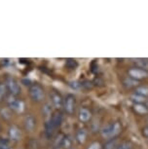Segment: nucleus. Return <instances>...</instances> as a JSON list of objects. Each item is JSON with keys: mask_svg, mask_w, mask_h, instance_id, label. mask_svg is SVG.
<instances>
[{"mask_svg": "<svg viewBox=\"0 0 148 149\" xmlns=\"http://www.w3.org/2000/svg\"><path fill=\"white\" fill-rule=\"evenodd\" d=\"M122 131V126L119 122H114L108 124L107 126H105L104 128L101 129V136L105 139H114L118 134L121 133Z\"/></svg>", "mask_w": 148, "mask_h": 149, "instance_id": "obj_1", "label": "nucleus"}, {"mask_svg": "<svg viewBox=\"0 0 148 149\" xmlns=\"http://www.w3.org/2000/svg\"><path fill=\"white\" fill-rule=\"evenodd\" d=\"M29 95L34 102H42L45 97V92L43 88L38 84H33L29 88Z\"/></svg>", "mask_w": 148, "mask_h": 149, "instance_id": "obj_2", "label": "nucleus"}, {"mask_svg": "<svg viewBox=\"0 0 148 149\" xmlns=\"http://www.w3.org/2000/svg\"><path fill=\"white\" fill-rule=\"evenodd\" d=\"M75 104H76V100L73 95L69 94L63 100V106L65 111L67 114H73L75 110Z\"/></svg>", "mask_w": 148, "mask_h": 149, "instance_id": "obj_3", "label": "nucleus"}, {"mask_svg": "<svg viewBox=\"0 0 148 149\" xmlns=\"http://www.w3.org/2000/svg\"><path fill=\"white\" fill-rule=\"evenodd\" d=\"M129 77L133 78L136 81L145 79L148 77V71H145L143 69L138 68V67H133V68L129 69Z\"/></svg>", "mask_w": 148, "mask_h": 149, "instance_id": "obj_4", "label": "nucleus"}, {"mask_svg": "<svg viewBox=\"0 0 148 149\" xmlns=\"http://www.w3.org/2000/svg\"><path fill=\"white\" fill-rule=\"evenodd\" d=\"M6 88L9 90L12 95H18L21 93V88H19L18 82L12 77H8L6 80Z\"/></svg>", "mask_w": 148, "mask_h": 149, "instance_id": "obj_5", "label": "nucleus"}, {"mask_svg": "<svg viewBox=\"0 0 148 149\" xmlns=\"http://www.w3.org/2000/svg\"><path fill=\"white\" fill-rule=\"evenodd\" d=\"M24 128H26V131L28 132H32L34 130L35 128V125H36V121H35V118L33 117V115L31 114H27L24 119Z\"/></svg>", "mask_w": 148, "mask_h": 149, "instance_id": "obj_6", "label": "nucleus"}, {"mask_svg": "<svg viewBox=\"0 0 148 149\" xmlns=\"http://www.w3.org/2000/svg\"><path fill=\"white\" fill-rule=\"evenodd\" d=\"M78 118H79V121L82 123H87L91 120L92 118V112L89 110L88 108L82 107L80 108L79 112H78Z\"/></svg>", "mask_w": 148, "mask_h": 149, "instance_id": "obj_7", "label": "nucleus"}, {"mask_svg": "<svg viewBox=\"0 0 148 149\" xmlns=\"http://www.w3.org/2000/svg\"><path fill=\"white\" fill-rule=\"evenodd\" d=\"M51 98H52V102L54 104L55 108L60 109L63 106V98L61 97V95L57 92H53L51 95Z\"/></svg>", "mask_w": 148, "mask_h": 149, "instance_id": "obj_8", "label": "nucleus"}, {"mask_svg": "<svg viewBox=\"0 0 148 149\" xmlns=\"http://www.w3.org/2000/svg\"><path fill=\"white\" fill-rule=\"evenodd\" d=\"M48 121L57 129L58 127H60L61 122H63V114L58 111L55 112V113L52 115V117H50V119Z\"/></svg>", "mask_w": 148, "mask_h": 149, "instance_id": "obj_9", "label": "nucleus"}, {"mask_svg": "<svg viewBox=\"0 0 148 149\" xmlns=\"http://www.w3.org/2000/svg\"><path fill=\"white\" fill-rule=\"evenodd\" d=\"M8 134H9V137L11 140H14V141H18L21 137V132H19V128L17 126H12V127L9 128V131H8Z\"/></svg>", "mask_w": 148, "mask_h": 149, "instance_id": "obj_10", "label": "nucleus"}, {"mask_svg": "<svg viewBox=\"0 0 148 149\" xmlns=\"http://www.w3.org/2000/svg\"><path fill=\"white\" fill-rule=\"evenodd\" d=\"M7 102H8V105H9V107L11 109H13V110H17L19 111L21 107L23 106V103H22L19 100H16L14 97H9L7 100Z\"/></svg>", "mask_w": 148, "mask_h": 149, "instance_id": "obj_11", "label": "nucleus"}, {"mask_svg": "<svg viewBox=\"0 0 148 149\" xmlns=\"http://www.w3.org/2000/svg\"><path fill=\"white\" fill-rule=\"evenodd\" d=\"M86 139H87V131L85 129H80L75 134V140L78 144H83L86 141Z\"/></svg>", "mask_w": 148, "mask_h": 149, "instance_id": "obj_12", "label": "nucleus"}, {"mask_svg": "<svg viewBox=\"0 0 148 149\" xmlns=\"http://www.w3.org/2000/svg\"><path fill=\"white\" fill-rule=\"evenodd\" d=\"M133 110L139 115H146L148 114V106L144 103H133Z\"/></svg>", "mask_w": 148, "mask_h": 149, "instance_id": "obj_13", "label": "nucleus"}, {"mask_svg": "<svg viewBox=\"0 0 148 149\" xmlns=\"http://www.w3.org/2000/svg\"><path fill=\"white\" fill-rule=\"evenodd\" d=\"M119 140L117 137L108 139L103 145V149H117L119 147Z\"/></svg>", "mask_w": 148, "mask_h": 149, "instance_id": "obj_14", "label": "nucleus"}, {"mask_svg": "<svg viewBox=\"0 0 148 149\" xmlns=\"http://www.w3.org/2000/svg\"><path fill=\"white\" fill-rule=\"evenodd\" d=\"M133 63H135V65L138 68L143 69L145 71H148V60L147 58H135L133 60Z\"/></svg>", "mask_w": 148, "mask_h": 149, "instance_id": "obj_15", "label": "nucleus"}, {"mask_svg": "<svg viewBox=\"0 0 148 149\" xmlns=\"http://www.w3.org/2000/svg\"><path fill=\"white\" fill-rule=\"evenodd\" d=\"M135 94L140 95V97H148V87L147 86H144V85L138 86L135 88Z\"/></svg>", "mask_w": 148, "mask_h": 149, "instance_id": "obj_16", "label": "nucleus"}, {"mask_svg": "<svg viewBox=\"0 0 148 149\" xmlns=\"http://www.w3.org/2000/svg\"><path fill=\"white\" fill-rule=\"evenodd\" d=\"M55 131H56V128L49 122V121H47L45 124V134H46L47 137H48V139H51L55 133Z\"/></svg>", "mask_w": 148, "mask_h": 149, "instance_id": "obj_17", "label": "nucleus"}, {"mask_svg": "<svg viewBox=\"0 0 148 149\" xmlns=\"http://www.w3.org/2000/svg\"><path fill=\"white\" fill-rule=\"evenodd\" d=\"M123 84H124V86L127 87V88H133V87H138V81L133 79V78H131V77H127L123 80Z\"/></svg>", "mask_w": 148, "mask_h": 149, "instance_id": "obj_18", "label": "nucleus"}, {"mask_svg": "<svg viewBox=\"0 0 148 149\" xmlns=\"http://www.w3.org/2000/svg\"><path fill=\"white\" fill-rule=\"evenodd\" d=\"M72 142H73V139L70 136H65V139L63 140V144H61V147L65 149H70L72 146Z\"/></svg>", "mask_w": 148, "mask_h": 149, "instance_id": "obj_19", "label": "nucleus"}, {"mask_svg": "<svg viewBox=\"0 0 148 149\" xmlns=\"http://www.w3.org/2000/svg\"><path fill=\"white\" fill-rule=\"evenodd\" d=\"M131 100L133 102V103H144L145 102H146L145 97H140V95H135V94H133V95H131Z\"/></svg>", "mask_w": 148, "mask_h": 149, "instance_id": "obj_20", "label": "nucleus"}, {"mask_svg": "<svg viewBox=\"0 0 148 149\" xmlns=\"http://www.w3.org/2000/svg\"><path fill=\"white\" fill-rule=\"evenodd\" d=\"M117 149H133V144L131 141H124L119 145Z\"/></svg>", "mask_w": 148, "mask_h": 149, "instance_id": "obj_21", "label": "nucleus"}, {"mask_svg": "<svg viewBox=\"0 0 148 149\" xmlns=\"http://www.w3.org/2000/svg\"><path fill=\"white\" fill-rule=\"evenodd\" d=\"M63 139H65V136H63V134H58V136H57V139H56V140H55V147L56 148L61 147Z\"/></svg>", "mask_w": 148, "mask_h": 149, "instance_id": "obj_22", "label": "nucleus"}, {"mask_svg": "<svg viewBox=\"0 0 148 149\" xmlns=\"http://www.w3.org/2000/svg\"><path fill=\"white\" fill-rule=\"evenodd\" d=\"M6 91H7L6 85L3 83H0V102L4 98L5 95H6Z\"/></svg>", "mask_w": 148, "mask_h": 149, "instance_id": "obj_23", "label": "nucleus"}, {"mask_svg": "<svg viewBox=\"0 0 148 149\" xmlns=\"http://www.w3.org/2000/svg\"><path fill=\"white\" fill-rule=\"evenodd\" d=\"M66 66L69 67V68H75L77 66V63L75 60H72V58H69V60L66 61Z\"/></svg>", "mask_w": 148, "mask_h": 149, "instance_id": "obj_24", "label": "nucleus"}, {"mask_svg": "<svg viewBox=\"0 0 148 149\" xmlns=\"http://www.w3.org/2000/svg\"><path fill=\"white\" fill-rule=\"evenodd\" d=\"M0 149H10L9 142L6 139H0Z\"/></svg>", "mask_w": 148, "mask_h": 149, "instance_id": "obj_25", "label": "nucleus"}, {"mask_svg": "<svg viewBox=\"0 0 148 149\" xmlns=\"http://www.w3.org/2000/svg\"><path fill=\"white\" fill-rule=\"evenodd\" d=\"M100 143L99 142H97V141H94L93 143H91V145L89 146V147L87 149H100Z\"/></svg>", "mask_w": 148, "mask_h": 149, "instance_id": "obj_26", "label": "nucleus"}, {"mask_svg": "<svg viewBox=\"0 0 148 149\" xmlns=\"http://www.w3.org/2000/svg\"><path fill=\"white\" fill-rule=\"evenodd\" d=\"M44 113L46 115H51V106L49 104H46L45 107H44Z\"/></svg>", "mask_w": 148, "mask_h": 149, "instance_id": "obj_27", "label": "nucleus"}, {"mask_svg": "<svg viewBox=\"0 0 148 149\" xmlns=\"http://www.w3.org/2000/svg\"><path fill=\"white\" fill-rule=\"evenodd\" d=\"M142 134H143V136L148 139V126H145V127L142 129Z\"/></svg>", "mask_w": 148, "mask_h": 149, "instance_id": "obj_28", "label": "nucleus"}, {"mask_svg": "<svg viewBox=\"0 0 148 149\" xmlns=\"http://www.w3.org/2000/svg\"><path fill=\"white\" fill-rule=\"evenodd\" d=\"M70 149H75V148H72V147H71V148H70Z\"/></svg>", "mask_w": 148, "mask_h": 149, "instance_id": "obj_29", "label": "nucleus"}]
</instances>
